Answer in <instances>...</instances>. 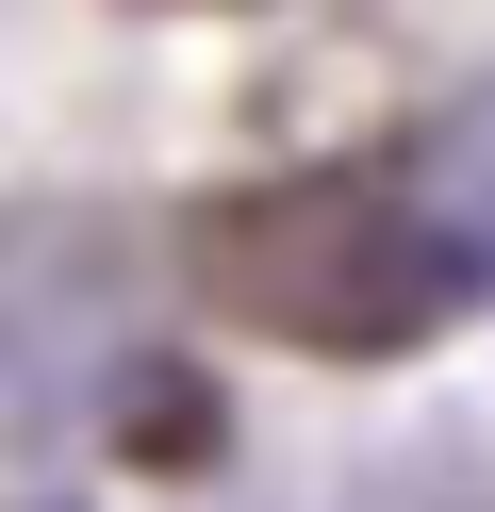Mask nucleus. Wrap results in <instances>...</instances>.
<instances>
[{"mask_svg":"<svg viewBox=\"0 0 495 512\" xmlns=\"http://www.w3.org/2000/svg\"><path fill=\"white\" fill-rule=\"evenodd\" d=\"M182 298L264 347H330V364H413L462 314H495V83H462L446 116L347 149V166L198 199Z\"/></svg>","mask_w":495,"mask_h":512,"instance_id":"obj_1","label":"nucleus"},{"mask_svg":"<svg viewBox=\"0 0 495 512\" xmlns=\"http://www.w3.org/2000/svg\"><path fill=\"white\" fill-rule=\"evenodd\" d=\"M347 512H495V430H396L380 463L347 479Z\"/></svg>","mask_w":495,"mask_h":512,"instance_id":"obj_2","label":"nucleus"}]
</instances>
